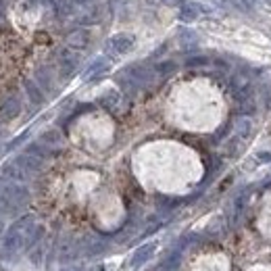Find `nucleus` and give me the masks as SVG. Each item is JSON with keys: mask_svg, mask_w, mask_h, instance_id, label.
<instances>
[{"mask_svg": "<svg viewBox=\"0 0 271 271\" xmlns=\"http://www.w3.org/2000/svg\"><path fill=\"white\" fill-rule=\"evenodd\" d=\"M246 5H248V7H250V5H252V0H246Z\"/></svg>", "mask_w": 271, "mask_h": 271, "instance_id": "obj_9", "label": "nucleus"}, {"mask_svg": "<svg viewBox=\"0 0 271 271\" xmlns=\"http://www.w3.org/2000/svg\"><path fill=\"white\" fill-rule=\"evenodd\" d=\"M207 63H209V61H207L205 57H196V59H190V61H188V65H190V67H198V65H207Z\"/></svg>", "mask_w": 271, "mask_h": 271, "instance_id": "obj_6", "label": "nucleus"}, {"mask_svg": "<svg viewBox=\"0 0 271 271\" xmlns=\"http://www.w3.org/2000/svg\"><path fill=\"white\" fill-rule=\"evenodd\" d=\"M265 3H269V5H271V0H265Z\"/></svg>", "mask_w": 271, "mask_h": 271, "instance_id": "obj_10", "label": "nucleus"}, {"mask_svg": "<svg viewBox=\"0 0 271 271\" xmlns=\"http://www.w3.org/2000/svg\"><path fill=\"white\" fill-rule=\"evenodd\" d=\"M111 46L117 53H127V50L133 48V38L127 36V33H117V36L111 38Z\"/></svg>", "mask_w": 271, "mask_h": 271, "instance_id": "obj_1", "label": "nucleus"}, {"mask_svg": "<svg viewBox=\"0 0 271 271\" xmlns=\"http://www.w3.org/2000/svg\"><path fill=\"white\" fill-rule=\"evenodd\" d=\"M157 71H159V73H163V75H165V73H169V71H175V63H163V65H159V67H157Z\"/></svg>", "mask_w": 271, "mask_h": 271, "instance_id": "obj_5", "label": "nucleus"}, {"mask_svg": "<svg viewBox=\"0 0 271 271\" xmlns=\"http://www.w3.org/2000/svg\"><path fill=\"white\" fill-rule=\"evenodd\" d=\"M165 3H179V0H165Z\"/></svg>", "mask_w": 271, "mask_h": 271, "instance_id": "obj_8", "label": "nucleus"}, {"mask_svg": "<svg viewBox=\"0 0 271 271\" xmlns=\"http://www.w3.org/2000/svg\"><path fill=\"white\" fill-rule=\"evenodd\" d=\"M179 15H182V19H184V21H194L196 17H198V11H196V7L190 5V7H184Z\"/></svg>", "mask_w": 271, "mask_h": 271, "instance_id": "obj_4", "label": "nucleus"}, {"mask_svg": "<svg viewBox=\"0 0 271 271\" xmlns=\"http://www.w3.org/2000/svg\"><path fill=\"white\" fill-rule=\"evenodd\" d=\"M88 31H83V29H79V31H75V33H71V36H69V44L71 46H86L88 44Z\"/></svg>", "mask_w": 271, "mask_h": 271, "instance_id": "obj_3", "label": "nucleus"}, {"mask_svg": "<svg viewBox=\"0 0 271 271\" xmlns=\"http://www.w3.org/2000/svg\"><path fill=\"white\" fill-rule=\"evenodd\" d=\"M17 113H19V103H17L15 98H11L9 103L3 107V111H0V119H13Z\"/></svg>", "mask_w": 271, "mask_h": 271, "instance_id": "obj_2", "label": "nucleus"}, {"mask_svg": "<svg viewBox=\"0 0 271 271\" xmlns=\"http://www.w3.org/2000/svg\"><path fill=\"white\" fill-rule=\"evenodd\" d=\"M29 94H31V98H33V100H36V103H38V100H42V96L38 94V90H36V88H33V86H31V83H29Z\"/></svg>", "mask_w": 271, "mask_h": 271, "instance_id": "obj_7", "label": "nucleus"}]
</instances>
